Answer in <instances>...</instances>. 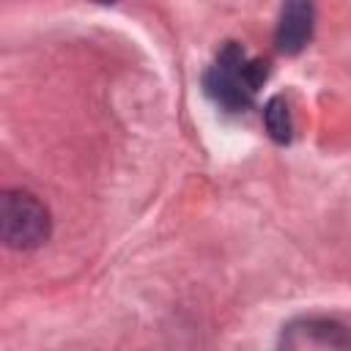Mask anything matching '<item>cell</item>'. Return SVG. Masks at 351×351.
Wrapping results in <instances>:
<instances>
[{
    "mask_svg": "<svg viewBox=\"0 0 351 351\" xmlns=\"http://www.w3.org/2000/svg\"><path fill=\"white\" fill-rule=\"evenodd\" d=\"M277 351H351V332L326 315L293 318L282 326Z\"/></svg>",
    "mask_w": 351,
    "mask_h": 351,
    "instance_id": "cell-3",
    "label": "cell"
},
{
    "mask_svg": "<svg viewBox=\"0 0 351 351\" xmlns=\"http://www.w3.org/2000/svg\"><path fill=\"white\" fill-rule=\"evenodd\" d=\"M263 123H266V132L274 143H288L291 140V112H288V101L282 96H271L263 107Z\"/></svg>",
    "mask_w": 351,
    "mask_h": 351,
    "instance_id": "cell-5",
    "label": "cell"
},
{
    "mask_svg": "<svg viewBox=\"0 0 351 351\" xmlns=\"http://www.w3.org/2000/svg\"><path fill=\"white\" fill-rule=\"evenodd\" d=\"M315 19V8L310 3H288L280 11V22H277V49L285 55H296L307 47V41L313 38V22Z\"/></svg>",
    "mask_w": 351,
    "mask_h": 351,
    "instance_id": "cell-4",
    "label": "cell"
},
{
    "mask_svg": "<svg viewBox=\"0 0 351 351\" xmlns=\"http://www.w3.org/2000/svg\"><path fill=\"white\" fill-rule=\"evenodd\" d=\"M266 77H269L266 60L247 58V52L236 41H228L217 55L214 66L206 71L203 88L206 96L225 112H244L255 101V93L263 88Z\"/></svg>",
    "mask_w": 351,
    "mask_h": 351,
    "instance_id": "cell-1",
    "label": "cell"
},
{
    "mask_svg": "<svg viewBox=\"0 0 351 351\" xmlns=\"http://www.w3.org/2000/svg\"><path fill=\"white\" fill-rule=\"evenodd\" d=\"M3 241L11 250H36L49 239V208L27 189H8L0 200Z\"/></svg>",
    "mask_w": 351,
    "mask_h": 351,
    "instance_id": "cell-2",
    "label": "cell"
}]
</instances>
